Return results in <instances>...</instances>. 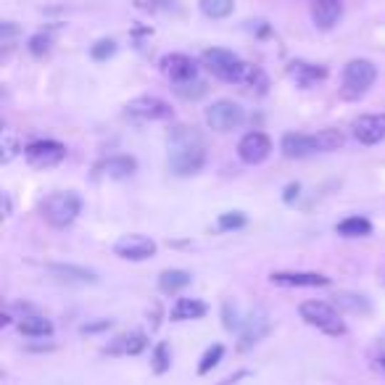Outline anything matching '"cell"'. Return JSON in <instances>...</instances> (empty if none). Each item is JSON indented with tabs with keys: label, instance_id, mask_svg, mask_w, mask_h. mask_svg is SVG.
I'll return each mask as SVG.
<instances>
[{
	"label": "cell",
	"instance_id": "9c48e42d",
	"mask_svg": "<svg viewBox=\"0 0 385 385\" xmlns=\"http://www.w3.org/2000/svg\"><path fill=\"white\" fill-rule=\"evenodd\" d=\"M270 327H272L270 314H267L264 309H254V312L243 319V324H240V343H237V349L248 351L251 346H256L264 335H270Z\"/></svg>",
	"mask_w": 385,
	"mask_h": 385
},
{
	"label": "cell",
	"instance_id": "7402d4cb",
	"mask_svg": "<svg viewBox=\"0 0 385 385\" xmlns=\"http://www.w3.org/2000/svg\"><path fill=\"white\" fill-rule=\"evenodd\" d=\"M369 232H372V225L364 217H349L338 225V235L343 237H367Z\"/></svg>",
	"mask_w": 385,
	"mask_h": 385
},
{
	"label": "cell",
	"instance_id": "7c38bea8",
	"mask_svg": "<svg viewBox=\"0 0 385 385\" xmlns=\"http://www.w3.org/2000/svg\"><path fill=\"white\" fill-rule=\"evenodd\" d=\"M272 153V140L264 132H248L243 135V140L237 143V156L245 164H262Z\"/></svg>",
	"mask_w": 385,
	"mask_h": 385
},
{
	"label": "cell",
	"instance_id": "e575fe53",
	"mask_svg": "<svg viewBox=\"0 0 385 385\" xmlns=\"http://www.w3.org/2000/svg\"><path fill=\"white\" fill-rule=\"evenodd\" d=\"M108 324H111V322H106V319H103V322H98V324H88V327H85V333H93V330H106Z\"/></svg>",
	"mask_w": 385,
	"mask_h": 385
},
{
	"label": "cell",
	"instance_id": "4dcf8cb0",
	"mask_svg": "<svg viewBox=\"0 0 385 385\" xmlns=\"http://www.w3.org/2000/svg\"><path fill=\"white\" fill-rule=\"evenodd\" d=\"M245 225V217L240 211H230V214H222L219 217V230H237Z\"/></svg>",
	"mask_w": 385,
	"mask_h": 385
},
{
	"label": "cell",
	"instance_id": "83f0119b",
	"mask_svg": "<svg viewBox=\"0 0 385 385\" xmlns=\"http://www.w3.org/2000/svg\"><path fill=\"white\" fill-rule=\"evenodd\" d=\"M114 53H116V43H114V40H98V43L93 45L90 56H93L96 61H106V58H111Z\"/></svg>",
	"mask_w": 385,
	"mask_h": 385
},
{
	"label": "cell",
	"instance_id": "6da1fadb",
	"mask_svg": "<svg viewBox=\"0 0 385 385\" xmlns=\"http://www.w3.org/2000/svg\"><path fill=\"white\" fill-rule=\"evenodd\" d=\"M206 161V153H203V143L198 140V135L188 127H180V130L172 135V150H169V169L175 175H195L198 169L203 167Z\"/></svg>",
	"mask_w": 385,
	"mask_h": 385
},
{
	"label": "cell",
	"instance_id": "4316f807",
	"mask_svg": "<svg viewBox=\"0 0 385 385\" xmlns=\"http://www.w3.org/2000/svg\"><path fill=\"white\" fill-rule=\"evenodd\" d=\"M0 150H3V153H0V161H3V164H9L11 158L16 156L19 140H16V135H14L11 130L3 132V145H0Z\"/></svg>",
	"mask_w": 385,
	"mask_h": 385
},
{
	"label": "cell",
	"instance_id": "5b68a950",
	"mask_svg": "<svg viewBox=\"0 0 385 385\" xmlns=\"http://www.w3.org/2000/svg\"><path fill=\"white\" fill-rule=\"evenodd\" d=\"M43 217L51 222L53 227H69L82 211V201L74 192H53L43 201Z\"/></svg>",
	"mask_w": 385,
	"mask_h": 385
},
{
	"label": "cell",
	"instance_id": "52a82bcc",
	"mask_svg": "<svg viewBox=\"0 0 385 385\" xmlns=\"http://www.w3.org/2000/svg\"><path fill=\"white\" fill-rule=\"evenodd\" d=\"M245 114L243 108L232 101H217V103H211L206 108V122H209L211 130L217 132H230V130H237L240 124H243Z\"/></svg>",
	"mask_w": 385,
	"mask_h": 385
},
{
	"label": "cell",
	"instance_id": "5bb4252c",
	"mask_svg": "<svg viewBox=\"0 0 385 385\" xmlns=\"http://www.w3.org/2000/svg\"><path fill=\"white\" fill-rule=\"evenodd\" d=\"M354 138L364 145H375L385 138V114H367L354 122Z\"/></svg>",
	"mask_w": 385,
	"mask_h": 385
},
{
	"label": "cell",
	"instance_id": "1f68e13d",
	"mask_svg": "<svg viewBox=\"0 0 385 385\" xmlns=\"http://www.w3.org/2000/svg\"><path fill=\"white\" fill-rule=\"evenodd\" d=\"M153 369L156 372H167L169 369V346L167 343H158L156 354H153Z\"/></svg>",
	"mask_w": 385,
	"mask_h": 385
},
{
	"label": "cell",
	"instance_id": "484cf974",
	"mask_svg": "<svg viewBox=\"0 0 385 385\" xmlns=\"http://www.w3.org/2000/svg\"><path fill=\"white\" fill-rule=\"evenodd\" d=\"M335 301H338V307L349 309V312H354V314H367L369 312V304L364 301L361 296H349V293H341V296H335Z\"/></svg>",
	"mask_w": 385,
	"mask_h": 385
},
{
	"label": "cell",
	"instance_id": "8992f818",
	"mask_svg": "<svg viewBox=\"0 0 385 385\" xmlns=\"http://www.w3.org/2000/svg\"><path fill=\"white\" fill-rule=\"evenodd\" d=\"M375 79H377V69L372 61H364V58L349 61L346 69H343V96L356 98L361 93H367Z\"/></svg>",
	"mask_w": 385,
	"mask_h": 385
},
{
	"label": "cell",
	"instance_id": "836d02e7",
	"mask_svg": "<svg viewBox=\"0 0 385 385\" xmlns=\"http://www.w3.org/2000/svg\"><path fill=\"white\" fill-rule=\"evenodd\" d=\"M240 319H237V312H235V307L230 309V304H225V327L227 330H232V327H240Z\"/></svg>",
	"mask_w": 385,
	"mask_h": 385
},
{
	"label": "cell",
	"instance_id": "ac0fdd59",
	"mask_svg": "<svg viewBox=\"0 0 385 385\" xmlns=\"http://www.w3.org/2000/svg\"><path fill=\"white\" fill-rule=\"evenodd\" d=\"M290 79H296V85L301 88H312L314 82H322L327 77V69L324 66H317V63H307V61H293L288 66Z\"/></svg>",
	"mask_w": 385,
	"mask_h": 385
},
{
	"label": "cell",
	"instance_id": "ba28073f",
	"mask_svg": "<svg viewBox=\"0 0 385 385\" xmlns=\"http://www.w3.org/2000/svg\"><path fill=\"white\" fill-rule=\"evenodd\" d=\"M63 156H66V148L56 140H35V143H29L24 150V158L37 169L56 167V164L63 161Z\"/></svg>",
	"mask_w": 385,
	"mask_h": 385
},
{
	"label": "cell",
	"instance_id": "44dd1931",
	"mask_svg": "<svg viewBox=\"0 0 385 385\" xmlns=\"http://www.w3.org/2000/svg\"><path fill=\"white\" fill-rule=\"evenodd\" d=\"M19 333L29 335V338H43L53 333V324L45 317H21L19 319Z\"/></svg>",
	"mask_w": 385,
	"mask_h": 385
},
{
	"label": "cell",
	"instance_id": "9a60e30c",
	"mask_svg": "<svg viewBox=\"0 0 385 385\" xmlns=\"http://www.w3.org/2000/svg\"><path fill=\"white\" fill-rule=\"evenodd\" d=\"M270 280L274 285H285V288H322L330 282L324 274H317V272H274Z\"/></svg>",
	"mask_w": 385,
	"mask_h": 385
},
{
	"label": "cell",
	"instance_id": "7a4b0ae2",
	"mask_svg": "<svg viewBox=\"0 0 385 385\" xmlns=\"http://www.w3.org/2000/svg\"><path fill=\"white\" fill-rule=\"evenodd\" d=\"M343 145V135L338 130H322L317 135H298V132H288L282 138L280 148L288 158H307L312 153H330Z\"/></svg>",
	"mask_w": 385,
	"mask_h": 385
},
{
	"label": "cell",
	"instance_id": "30bf717a",
	"mask_svg": "<svg viewBox=\"0 0 385 385\" xmlns=\"http://www.w3.org/2000/svg\"><path fill=\"white\" fill-rule=\"evenodd\" d=\"M124 108H127V114L130 116L143 119V122H161V119H172V108H169V103H164L161 98H153V96L135 98V101H130Z\"/></svg>",
	"mask_w": 385,
	"mask_h": 385
},
{
	"label": "cell",
	"instance_id": "d4e9b609",
	"mask_svg": "<svg viewBox=\"0 0 385 385\" xmlns=\"http://www.w3.org/2000/svg\"><path fill=\"white\" fill-rule=\"evenodd\" d=\"M232 9H235L232 0H201L203 16H209V19H225L232 14Z\"/></svg>",
	"mask_w": 385,
	"mask_h": 385
},
{
	"label": "cell",
	"instance_id": "2e32d148",
	"mask_svg": "<svg viewBox=\"0 0 385 385\" xmlns=\"http://www.w3.org/2000/svg\"><path fill=\"white\" fill-rule=\"evenodd\" d=\"M343 16L341 0H314L312 3V19L319 29H333Z\"/></svg>",
	"mask_w": 385,
	"mask_h": 385
},
{
	"label": "cell",
	"instance_id": "f1b7e54d",
	"mask_svg": "<svg viewBox=\"0 0 385 385\" xmlns=\"http://www.w3.org/2000/svg\"><path fill=\"white\" fill-rule=\"evenodd\" d=\"M222 354H225V349H222V346H211V349L203 354V361H201V367H198V372H201V375H206L209 369L217 367L219 359H222Z\"/></svg>",
	"mask_w": 385,
	"mask_h": 385
},
{
	"label": "cell",
	"instance_id": "d6a6232c",
	"mask_svg": "<svg viewBox=\"0 0 385 385\" xmlns=\"http://www.w3.org/2000/svg\"><path fill=\"white\" fill-rule=\"evenodd\" d=\"M29 51L35 53V56H43V53L51 51V37L48 35H35L29 40Z\"/></svg>",
	"mask_w": 385,
	"mask_h": 385
},
{
	"label": "cell",
	"instance_id": "603a6c76",
	"mask_svg": "<svg viewBox=\"0 0 385 385\" xmlns=\"http://www.w3.org/2000/svg\"><path fill=\"white\" fill-rule=\"evenodd\" d=\"M158 285H161V290H167V293H175V290H183L185 285H190V274L183 270H167L161 272Z\"/></svg>",
	"mask_w": 385,
	"mask_h": 385
},
{
	"label": "cell",
	"instance_id": "cb8c5ba5",
	"mask_svg": "<svg viewBox=\"0 0 385 385\" xmlns=\"http://www.w3.org/2000/svg\"><path fill=\"white\" fill-rule=\"evenodd\" d=\"M143 349H145V335H140V333L116 338V343L111 346V351H116V354H140Z\"/></svg>",
	"mask_w": 385,
	"mask_h": 385
},
{
	"label": "cell",
	"instance_id": "ffe728a7",
	"mask_svg": "<svg viewBox=\"0 0 385 385\" xmlns=\"http://www.w3.org/2000/svg\"><path fill=\"white\" fill-rule=\"evenodd\" d=\"M206 314V304L198 298H180L172 309V319L175 322H185V319H201Z\"/></svg>",
	"mask_w": 385,
	"mask_h": 385
},
{
	"label": "cell",
	"instance_id": "4fadbf2b",
	"mask_svg": "<svg viewBox=\"0 0 385 385\" xmlns=\"http://www.w3.org/2000/svg\"><path fill=\"white\" fill-rule=\"evenodd\" d=\"M161 69L167 74L175 85H183V82H190L195 79V61H192L190 56H185V53H169L161 58Z\"/></svg>",
	"mask_w": 385,
	"mask_h": 385
},
{
	"label": "cell",
	"instance_id": "f546056e",
	"mask_svg": "<svg viewBox=\"0 0 385 385\" xmlns=\"http://www.w3.org/2000/svg\"><path fill=\"white\" fill-rule=\"evenodd\" d=\"M177 93L183 98H198L206 93V85L198 82V79H190V82H183V85H177Z\"/></svg>",
	"mask_w": 385,
	"mask_h": 385
},
{
	"label": "cell",
	"instance_id": "d6986e66",
	"mask_svg": "<svg viewBox=\"0 0 385 385\" xmlns=\"http://www.w3.org/2000/svg\"><path fill=\"white\" fill-rule=\"evenodd\" d=\"M96 169L101 175L111 177V180H124V177H130L132 172L138 169V164H135L132 156H111V158H106V161H101Z\"/></svg>",
	"mask_w": 385,
	"mask_h": 385
},
{
	"label": "cell",
	"instance_id": "3957f363",
	"mask_svg": "<svg viewBox=\"0 0 385 385\" xmlns=\"http://www.w3.org/2000/svg\"><path fill=\"white\" fill-rule=\"evenodd\" d=\"M203 63L206 69L219 77L222 82H245L248 79V71H251V63L240 61L232 51H225V48H211V51L203 53Z\"/></svg>",
	"mask_w": 385,
	"mask_h": 385
},
{
	"label": "cell",
	"instance_id": "8d00e7d4",
	"mask_svg": "<svg viewBox=\"0 0 385 385\" xmlns=\"http://www.w3.org/2000/svg\"><path fill=\"white\" fill-rule=\"evenodd\" d=\"M3 209H6V217H9L11 214V198L6 195V192H3Z\"/></svg>",
	"mask_w": 385,
	"mask_h": 385
},
{
	"label": "cell",
	"instance_id": "8fae6325",
	"mask_svg": "<svg viewBox=\"0 0 385 385\" xmlns=\"http://www.w3.org/2000/svg\"><path fill=\"white\" fill-rule=\"evenodd\" d=\"M114 254L127 262H145L150 256H156V243L145 235H124L122 240H116Z\"/></svg>",
	"mask_w": 385,
	"mask_h": 385
},
{
	"label": "cell",
	"instance_id": "277c9868",
	"mask_svg": "<svg viewBox=\"0 0 385 385\" xmlns=\"http://www.w3.org/2000/svg\"><path fill=\"white\" fill-rule=\"evenodd\" d=\"M301 319L317 330H322L324 335H338L346 333V322L341 319V314L335 312L330 304H324V301H307V304H301Z\"/></svg>",
	"mask_w": 385,
	"mask_h": 385
},
{
	"label": "cell",
	"instance_id": "d590c367",
	"mask_svg": "<svg viewBox=\"0 0 385 385\" xmlns=\"http://www.w3.org/2000/svg\"><path fill=\"white\" fill-rule=\"evenodd\" d=\"M293 195H298V185H290L285 190V201H293Z\"/></svg>",
	"mask_w": 385,
	"mask_h": 385
},
{
	"label": "cell",
	"instance_id": "e0dca14e",
	"mask_svg": "<svg viewBox=\"0 0 385 385\" xmlns=\"http://www.w3.org/2000/svg\"><path fill=\"white\" fill-rule=\"evenodd\" d=\"M51 274H56L63 282H74V285H96L98 282L96 272L77 267V264H51Z\"/></svg>",
	"mask_w": 385,
	"mask_h": 385
}]
</instances>
